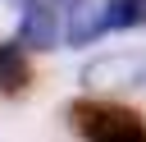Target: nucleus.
Masks as SVG:
<instances>
[{
  "label": "nucleus",
  "instance_id": "nucleus-1",
  "mask_svg": "<svg viewBox=\"0 0 146 142\" xmlns=\"http://www.w3.org/2000/svg\"><path fill=\"white\" fill-rule=\"evenodd\" d=\"M73 128L87 142H146V119L128 105H96V101H78L68 110Z\"/></svg>",
  "mask_w": 146,
  "mask_h": 142
},
{
  "label": "nucleus",
  "instance_id": "nucleus-2",
  "mask_svg": "<svg viewBox=\"0 0 146 142\" xmlns=\"http://www.w3.org/2000/svg\"><path fill=\"white\" fill-rule=\"evenodd\" d=\"M87 87H146V60L141 55H105L82 69Z\"/></svg>",
  "mask_w": 146,
  "mask_h": 142
},
{
  "label": "nucleus",
  "instance_id": "nucleus-3",
  "mask_svg": "<svg viewBox=\"0 0 146 142\" xmlns=\"http://www.w3.org/2000/svg\"><path fill=\"white\" fill-rule=\"evenodd\" d=\"M18 41L27 50H55V41H59V5L32 0L23 23H18Z\"/></svg>",
  "mask_w": 146,
  "mask_h": 142
},
{
  "label": "nucleus",
  "instance_id": "nucleus-4",
  "mask_svg": "<svg viewBox=\"0 0 146 142\" xmlns=\"http://www.w3.org/2000/svg\"><path fill=\"white\" fill-rule=\"evenodd\" d=\"M100 32H110V27H105V5H96V0H73V5H68V18H64L68 46H87V41H96Z\"/></svg>",
  "mask_w": 146,
  "mask_h": 142
},
{
  "label": "nucleus",
  "instance_id": "nucleus-5",
  "mask_svg": "<svg viewBox=\"0 0 146 142\" xmlns=\"http://www.w3.org/2000/svg\"><path fill=\"white\" fill-rule=\"evenodd\" d=\"M23 41L18 46H0V87L5 92H18L23 82H27V60H23Z\"/></svg>",
  "mask_w": 146,
  "mask_h": 142
},
{
  "label": "nucleus",
  "instance_id": "nucleus-6",
  "mask_svg": "<svg viewBox=\"0 0 146 142\" xmlns=\"http://www.w3.org/2000/svg\"><path fill=\"white\" fill-rule=\"evenodd\" d=\"M146 23V0H105V27L119 32V27H137Z\"/></svg>",
  "mask_w": 146,
  "mask_h": 142
}]
</instances>
